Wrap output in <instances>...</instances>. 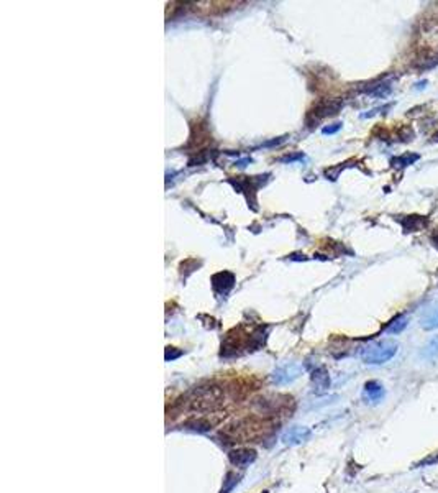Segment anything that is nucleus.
Masks as SVG:
<instances>
[{
	"mask_svg": "<svg viewBox=\"0 0 438 493\" xmlns=\"http://www.w3.org/2000/svg\"><path fill=\"white\" fill-rule=\"evenodd\" d=\"M399 345L392 339H382L371 342L361 349L360 357L368 365H382L397 354Z\"/></svg>",
	"mask_w": 438,
	"mask_h": 493,
	"instance_id": "1",
	"label": "nucleus"
},
{
	"mask_svg": "<svg viewBox=\"0 0 438 493\" xmlns=\"http://www.w3.org/2000/svg\"><path fill=\"white\" fill-rule=\"evenodd\" d=\"M302 365L300 364H284L283 367H279V369L274 370L272 373V381L276 385H289L292 383L294 380H297L302 375Z\"/></svg>",
	"mask_w": 438,
	"mask_h": 493,
	"instance_id": "2",
	"label": "nucleus"
},
{
	"mask_svg": "<svg viewBox=\"0 0 438 493\" xmlns=\"http://www.w3.org/2000/svg\"><path fill=\"white\" fill-rule=\"evenodd\" d=\"M310 436H312V431L306 428V426H292V428H289L283 434L281 440H283L284 446H299L309 440Z\"/></svg>",
	"mask_w": 438,
	"mask_h": 493,
	"instance_id": "3",
	"label": "nucleus"
},
{
	"mask_svg": "<svg viewBox=\"0 0 438 493\" xmlns=\"http://www.w3.org/2000/svg\"><path fill=\"white\" fill-rule=\"evenodd\" d=\"M396 220H399L405 232H419L428 225V219L424 216H400Z\"/></svg>",
	"mask_w": 438,
	"mask_h": 493,
	"instance_id": "4",
	"label": "nucleus"
},
{
	"mask_svg": "<svg viewBox=\"0 0 438 493\" xmlns=\"http://www.w3.org/2000/svg\"><path fill=\"white\" fill-rule=\"evenodd\" d=\"M256 459V452L250 449H240V451L230 452V462L240 469H247L250 463H253Z\"/></svg>",
	"mask_w": 438,
	"mask_h": 493,
	"instance_id": "5",
	"label": "nucleus"
},
{
	"mask_svg": "<svg viewBox=\"0 0 438 493\" xmlns=\"http://www.w3.org/2000/svg\"><path fill=\"white\" fill-rule=\"evenodd\" d=\"M341 107V102L340 100H328V102H322V104H318L309 115H314L315 117V122L323 119L326 115H333L338 112V109Z\"/></svg>",
	"mask_w": 438,
	"mask_h": 493,
	"instance_id": "6",
	"label": "nucleus"
},
{
	"mask_svg": "<svg viewBox=\"0 0 438 493\" xmlns=\"http://www.w3.org/2000/svg\"><path fill=\"white\" fill-rule=\"evenodd\" d=\"M312 383L315 386V393L322 395L330 388V377L325 369H317L312 373Z\"/></svg>",
	"mask_w": 438,
	"mask_h": 493,
	"instance_id": "7",
	"label": "nucleus"
},
{
	"mask_svg": "<svg viewBox=\"0 0 438 493\" xmlns=\"http://www.w3.org/2000/svg\"><path fill=\"white\" fill-rule=\"evenodd\" d=\"M365 396H366V400L373 401V403L381 401L384 396L382 385L377 383V381H368V383L365 385Z\"/></svg>",
	"mask_w": 438,
	"mask_h": 493,
	"instance_id": "8",
	"label": "nucleus"
},
{
	"mask_svg": "<svg viewBox=\"0 0 438 493\" xmlns=\"http://www.w3.org/2000/svg\"><path fill=\"white\" fill-rule=\"evenodd\" d=\"M420 326L424 327L425 330H432V329L438 327V304L432 306L424 316H422Z\"/></svg>",
	"mask_w": 438,
	"mask_h": 493,
	"instance_id": "9",
	"label": "nucleus"
},
{
	"mask_svg": "<svg viewBox=\"0 0 438 493\" xmlns=\"http://www.w3.org/2000/svg\"><path fill=\"white\" fill-rule=\"evenodd\" d=\"M407 324H409V316L399 314V316H396V318L388 324V326H386L384 330L388 334H400L407 327Z\"/></svg>",
	"mask_w": 438,
	"mask_h": 493,
	"instance_id": "10",
	"label": "nucleus"
},
{
	"mask_svg": "<svg viewBox=\"0 0 438 493\" xmlns=\"http://www.w3.org/2000/svg\"><path fill=\"white\" fill-rule=\"evenodd\" d=\"M417 160H420L419 153H404V154H400V157L392 160L391 163H392V166H394V168H407V166L414 165Z\"/></svg>",
	"mask_w": 438,
	"mask_h": 493,
	"instance_id": "11",
	"label": "nucleus"
},
{
	"mask_svg": "<svg viewBox=\"0 0 438 493\" xmlns=\"http://www.w3.org/2000/svg\"><path fill=\"white\" fill-rule=\"evenodd\" d=\"M422 357H424L425 360H430V362H433V360L438 358V335L428 341V344L424 347V350H422Z\"/></svg>",
	"mask_w": 438,
	"mask_h": 493,
	"instance_id": "12",
	"label": "nucleus"
},
{
	"mask_svg": "<svg viewBox=\"0 0 438 493\" xmlns=\"http://www.w3.org/2000/svg\"><path fill=\"white\" fill-rule=\"evenodd\" d=\"M304 158H306V154L304 153H295V154H287V157L281 158L279 161L281 163H294V161H302Z\"/></svg>",
	"mask_w": 438,
	"mask_h": 493,
	"instance_id": "13",
	"label": "nucleus"
},
{
	"mask_svg": "<svg viewBox=\"0 0 438 493\" xmlns=\"http://www.w3.org/2000/svg\"><path fill=\"white\" fill-rule=\"evenodd\" d=\"M433 463H438V454L430 455V457L424 459L422 462L417 463V467H427V465H433Z\"/></svg>",
	"mask_w": 438,
	"mask_h": 493,
	"instance_id": "14",
	"label": "nucleus"
},
{
	"mask_svg": "<svg viewBox=\"0 0 438 493\" xmlns=\"http://www.w3.org/2000/svg\"><path fill=\"white\" fill-rule=\"evenodd\" d=\"M341 128V123L340 122H337V123H333V125H330V127H323L322 128V134L323 135H332V134H337V132Z\"/></svg>",
	"mask_w": 438,
	"mask_h": 493,
	"instance_id": "15",
	"label": "nucleus"
},
{
	"mask_svg": "<svg viewBox=\"0 0 438 493\" xmlns=\"http://www.w3.org/2000/svg\"><path fill=\"white\" fill-rule=\"evenodd\" d=\"M181 355H182V352H174L171 347H168V350H166V360H168V362H169V360H174L177 357H181Z\"/></svg>",
	"mask_w": 438,
	"mask_h": 493,
	"instance_id": "16",
	"label": "nucleus"
},
{
	"mask_svg": "<svg viewBox=\"0 0 438 493\" xmlns=\"http://www.w3.org/2000/svg\"><path fill=\"white\" fill-rule=\"evenodd\" d=\"M432 242H433V244H435V245L438 247V230H436V232H435V233L432 235Z\"/></svg>",
	"mask_w": 438,
	"mask_h": 493,
	"instance_id": "17",
	"label": "nucleus"
},
{
	"mask_svg": "<svg viewBox=\"0 0 438 493\" xmlns=\"http://www.w3.org/2000/svg\"><path fill=\"white\" fill-rule=\"evenodd\" d=\"M433 140H435V142H438V132H436V134L433 135Z\"/></svg>",
	"mask_w": 438,
	"mask_h": 493,
	"instance_id": "18",
	"label": "nucleus"
}]
</instances>
